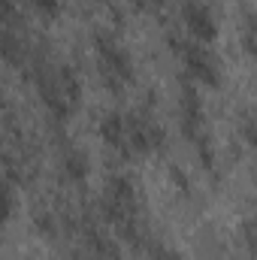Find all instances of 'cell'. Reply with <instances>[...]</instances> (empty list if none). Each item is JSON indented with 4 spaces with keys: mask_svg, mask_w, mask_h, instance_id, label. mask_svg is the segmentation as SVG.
<instances>
[{
    "mask_svg": "<svg viewBox=\"0 0 257 260\" xmlns=\"http://www.w3.org/2000/svg\"><path fill=\"white\" fill-rule=\"evenodd\" d=\"M9 209H12V197H9V191L0 185V218H6V215H9Z\"/></svg>",
    "mask_w": 257,
    "mask_h": 260,
    "instance_id": "7a4b0ae2",
    "label": "cell"
},
{
    "mask_svg": "<svg viewBox=\"0 0 257 260\" xmlns=\"http://www.w3.org/2000/svg\"><path fill=\"white\" fill-rule=\"evenodd\" d=\"M185 18H188V27H191L200 40H212V37H215V21H212L209 9H203V6H191V9L185 12Z\"/></svg>",
    "mask_w": 257,
    "mask_h": 260,
    "instance_id": "6da1fadb",
    "label": "cell"
}]
</instances>
